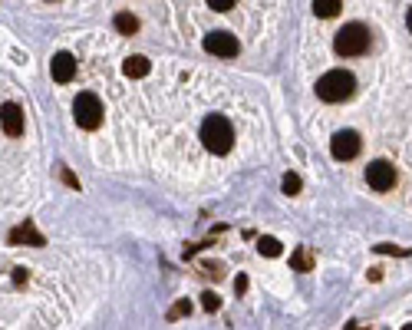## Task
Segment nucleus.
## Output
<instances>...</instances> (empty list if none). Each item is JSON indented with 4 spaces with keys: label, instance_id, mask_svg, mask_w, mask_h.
<instances>
[{
    "label": "nucleus",
    "instance_id": "20",
    "mask_svg": "<svg viewBox=\"0 0 412 330\" xmlns=\"http://www.w3.org/2000/svg\"><path fill=\"white\" fill-rule=\"evenodd\" d=\"M208 7H211V11H218V13H225V11H231V7H234V0H208Z\"/></svg>",
    "mask_w": 412,
    "mask_h": 330
},
{
    "label": "nucleus",
    "instance_id": "25",
    "mask_svg": "<svg viewBox=\"0 0 412 330\" xmlns=\"http://www.w3.org/2000/svg\"><path fill=\"white\" fill-rule=\"evenodd\" d=\"M343 330H366V327H359V324H347Z\"/></svg>",
    "mask_w": 412,
    "mask_h": 330
},
{
    "label": "nucleus",
    "instance_id": "15",
    "mask_svg": "<svg viewBox=\"0 0 412 330\" xmlns=\"http://www.w3.org/2000/svg\"><path fill=\"white\" fill-rule=\"evenodd\" d=\"M258 251L264 258H281V242L277 238H258Z\"/></svg>",
    "mask_w": 412,
    "mask_h": 330
},
{
    "label": "nucleus",
    "instance_id": "4",
    "mask_svg": "<svg viewBox=\"0 0 412 330\" xmlns=\"http://www.w3.org/2000/svg\"><path fill=\"white\" fill-rule=\"evenodd\" d=\"M73 116H77L79 129H99V122H102V103H99L96 93H79L73 99Z\"/></svg>",
    "mask_w": 412,
    "mask_h": 330
},
{
    "label": "nucleus",
    "instance_id": "3",
    "mask_svg": "<svg viewBox=\"0 0 412 330\" xmlns=\"http://www.w3.org/2000/svg\"><path fill=\"white\" fill-rule=\"evenodd\" d=\"M373 44L366 23H343V30L333 37V50L336 56H363Z\"/></svg>",
    "mask_w": 412,
    "mask_h": 330
},
{
    "label": "nucleus",
    "instance_id": "22",
    "mask_svg": "<svg viewBox=\"0 0 412 330\" xmlns=\"http://www.w3.org/2000/svg\"><path fill=\"white\" fill-rule=\"evenodd\" d=\"M13 281H17V284H27V271H23V268H17V271H13Z\"/></svg>",
    "mask_w": 412,
    "mask_h": 330
},
{
    "label": "nucleus",
    "instance_id": "26",
    "mask_svg": "<svg viewBox=\"0 0 412 330\" xmlns=\"http://www.w3.org/2000/svg\"><path fill=\"white\" fill-rule=\"evenodd\" d=\"M402 330H412V324H406V327H402Z\"/></svg>",
    "mask_w": 412,
    "mask_h": 330
},
{
    "label": "nucleus",
    "instance_id": "19",
    "mask_svg": "<svg viewBox=\"0 0 412 330\" xmlns=\"http://www.w3.org/2000/svg\"><path fill=\"white\" fill-rule=\"evenodd\" d=\"M380 254H412V248H396V244H376Z\"/></svg>",
    "mask_w": 412,
    "mask_h": 330
},
{
    "label": "nucleus",
    "instance_id": "5",
    "mask_svg": "<svg viewBox=\"0 0 412 330\" xmlns=\"http://www.w3.org/2000/svg\"><path fill=\"white\" fill-rule=\"evenodd\" d=\"M359 149H363V139H359V132H353V129H340L333 136V143H330V152H333L336 162H350V159H357Z\"/></svg>",
    "mask_w": 412,
    "mask_h": 330
},
{
    "label": "nucleus",
    "instance_id": "9",
    "mask_svg": "<svg viewBox=\"0 0 412 330\" xmlns=\"http://www.w3.org/2000/svg\"><path fill=\"white\" fill-rule=\"evenodd\" d=\"M0 126H4V132L13 136V139L23 132V110L17 103H4V106H0Z\"/></svg>",
    "mask_w": 412,
    "mask_h": 330
},
{
    "label": "nucleus",
    "instance_id": "23",
    "mask_svg": "<svg viewBox=\"0 0 412 330\" xmlns=\"http://www.w3.org/2000/svg\"><path fill=\"white\" fill-rule=\"evenodd\" d=\"M234 291H238V294H244V291H248V277H238V281H234Z\"/></svg>",
    "mask_w": 412,
    "mask_h": 330
},
{
    "label": "nucleus",
    "instance_id": "2",
    "mask_svg": "<svg viewBox=\"0 0 412 330\" xmlns=\"http://www.w3.org/2000/svg\"><path fill=\"white\" fill-rule=\"evenodd\" d=\"M201 143H205L208 152L215 155H228L231 152V143H234V129H231V122L225 116H208L201 122Z\"/></svg>",
    "mask_w": 412,
    "mask_h": 330
},
{
    "label": "nucleus",
    "instance_id": "10",
    "mask_svg": "<svg viewBox=\"0 0 412 330\" xmlns=\"http://www.w3.org/2000/svg\"><path fill=\"white\" fill-rule=\"evenodd\" d=\"M11 242L13 244H33V248H44L46 238L40 235V231H36V225H33V221H23L20 228L11 231Z\"/></svg>",
    "mask_w": 412,
    "mask_h": 330
},
{
    "label": "nucleus",
    "instance_id": "18",
    "mask_svg": "<svg viewBox=\"0 0 412 330\" xmlns=\"http://www.w3.org/2000/svg\"><path fill=\"white\" fill-rule=\"evenodd\" d=\"M201 308H205L208 314L221 308V301H218V294H211V291H208V294H201Z\"/></svg>",
    "mask_w": 412,
    "mask_h": 330
},
{
    "label": "nucleus",
    "instance_id": "12",
    "mask_svg": "<svg viewBox=\"0 0 412 330\" xmlns=\"http://www.w3.org/2000/svg\"><path fill=\"white\" fill-rule=\"evenodd\" d=\"M317 264V258H314V251L310 248H297V251L291 254V268L293 271H310Z\"/></svg>",
    "mask_w": 412,
    "mask_h": 330
},
{
    "label": "nucleus",
    "instance_id": "14",
    "mask_svg": "<svg viewBox=\"0 0 412 330\" xmlns=\"http://www.w3.org/2000/svg\"><path fill=\"white\" fill-rule=\"evenodd\" d=\"M340 11H343V4H340V0H314V13L317 17H324V20L336 17Z\"/></svg>",
    "mask_w": 412,
    "mask_h": 330
},
{
    "label": "nucleus",
    "instance_id": "8",
    "mask_svg": "<svg viewBox=\"0 0 412 330\" xmlns=\"http://www.w3.org/2000/svg\"><path fill=\"white\" fill-rule=\"evenodd\" d=\"M50 77H53L56 83H73V77H77V56L56 53L53 60H50Z\"/></svg>",
    "mask_w": 412,
    "mask_h": 330
},
{
    "label": "nucleus",
    "instance_id": "11",
    "mask_svg": "<svg viewBox=\"0 0 412 330\" xmlns=\"http://www.w3.org/2000/svg\"><path fill=\"white\" fill-rule=\"evenodd\" d=\"M149 70H152V63L145 60V56H129L126 63H122V73L129 79H142V77H149Z\"/></svg>",
    "mask_w": 412,
    "mask_h": 330
},
{
    "label": "nucleus",
    "instance_id": "17",
    "mask_svg": "<svg viewBox=\"0 0 412 330\" xmlns=\"http://www.w3.org/2000/svg\"><path fill=\"white\" fill-rule=\"evenodd\" d=\"M188 314H192V304H188V301H178V304H175V308H172V310H168V320L188 317Z\"/></svg>",
    "mask_w": 412,
    "mask_h": 330
},
{
    "label": "nucleus",
    "instance_id": "24",
    "mask_svg": "<svg viewBox=\"0 0 412 330\" xmlns=\"http://www.w3.org/2000/svg\"><path fill=\"white\" fill-rule=\"evenodd\" d=\"M406 27L412 30V7H409V13H406Z\"/></svg>",
    "mask_w": 412,
    "mask_h": 330
},
{
    "label": "nucleus",
    "instance_id": "7",
    "mask_svg": "<svg viewBox=\"0 0 412 330\" xmlns=\"http://www.w3.org/2000/svg\"><path fill=\"white\" fill-rule=\"evenodd\" d=\"M205 50H208V53H215V56L231 60V56L241 53V44H238V37H231L228 30H211L205 37Z\"/></svg>",
    "mask_w": 412,
    "mask_h": 330
},
{
    "label": "nucleus",
    "instance_id": "13",
    "mask_svg": "<svg viewBox=\"0 0 412 330\" xmlns=\"http://www.w3.org/2000/svg\"><path fill=\"white\" fill-rule=\"evenodd\" d=\"M112 27L119 33H126V37H132V33H139V17H132V13H116Z\"/></svg>",
    "mask_w": 412,
    "mask_h": 330
},
{
    "label": "nucleus",
    "instance_id": "6",
    "mask_svg": "<svg viewBox=\"0 0 412 330\" xmlns=\"http://www.w3.org/2000/svg\"><path fill=\"white\" fill-rule=\"evenodd\" d=\"M366 185L376 188V192H390L396 185V169H392L386 159H376V162L366 165Z\"/></svg>",
    "mask_w": 412,
    "mask_h": 330
},
{
    "label": "nucleus",
    "instance_id": "1",
    "mask_svg": "<svg viewBox=\"0 0 412 330\" xmlns=\"http://www.w3.org/2000/svg\"><path fill=\"white\" fill-rule=\"evenodd\" d=\"M353 93H357V79L347 70H330V73H324V77L317 79V96L324 99V103H343Z\"/></svg>",
    "mask_w": 412,
    "mask_h": 330
},
{
    "label": "nucleus",
    "instance_id": "16",
    "mask_svg": "<svg viewBox=\"0 0 412 330\" xmlns=\"http://www.w3.org/2000/svg\"><path fill=\"white\" fill-rule=\"evenodd\" d=\"M281 185H284V192H287V195H297V192L304 188V182H300V176H297V172H287Z\"/></svg>",
    "mask_w": 412,
    "mask_h": 330
},
{
    "label": "nucleus",
    "instance_id": "21",
    "mask_svg": "<svg viewBox=\"0 0 412 330\" xmlns=\"http://www.w3.org/2000/svg\"><path fill=\"white\" fill-rule=\"evenodd\" d=\"M63 182L69 188H79V182H77V176H73V172H69V169H63Z\"/></svg>",
    "mask_w": 412,
    "mask_h": 330
}]
</instances>
